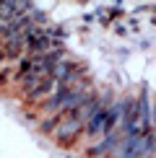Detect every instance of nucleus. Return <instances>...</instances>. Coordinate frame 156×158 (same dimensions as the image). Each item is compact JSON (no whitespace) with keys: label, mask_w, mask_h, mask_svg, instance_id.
I'll return each instance as SVG.
<instances>
[{"label":"nucleus","mask_w":156,"mask_h":158,"mask_svg":"<svg viewBox=\"0 0 156 158\" xmlns=\"http://www.w3.org/2000/svg\"><path fill=\"white\" fill-rule=\"evenodd\" d=\"M83 130H86V124L78 122L76 117H63V122H60V127L55 130L52 140H55L57 145H63V148H73L83 137Z\"/></svg>","instance_id":"f257e3e1"},{"label":"nucleus","mask_w":156,"mask_h":158,"mask_svg":"<svg viewBox=\"0 0 156 158\" xmlns=\"http://www.w3.org/2000/svg\"><path fill=\"white\" fill-rule=\"evenodd\" d=\"M3 60H5V57H3V52H0V62H3Z\"/></svg>","instance_id":"f03ea898"}]
</instances>
